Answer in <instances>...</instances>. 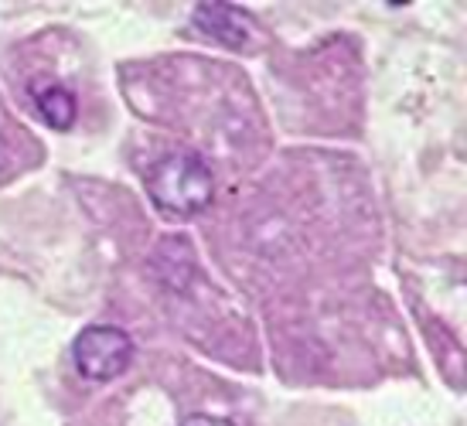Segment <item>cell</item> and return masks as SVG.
I'll use <instances>...</instances> for the list:
<instances>
[{
    "label": "cell",
    "instance_id": "5b68a950",
    "mask_svg": "<svg viewBox=\"0 0 467 426\" xmlns=\"http://www.w3.org/2000/svg\"><path fill=\"white\" fill-rule=\"evenodd\" d=\"M182 426H235L233 420H222V416H205V413H195L188 416Z\"/></svg>",
    "mask_w": 467,
    "mask_h": 426
},
{
    "label": "cell",
    "instance_id": "3957f363",
    "mask_svg": "<svg viewBox=\"0 0 467 426\" xmlns=\"http://www.w3.org/2000/svg\"><path fill=\"white\" fill-rule=\"evenodd\" d=\"M192 21L212 41H222L229 48H246L249 41H253V35H256L253 17L246 11H239L235 4H198Z\"/></svg>",
    "mask_w": 467,
    "mask_h": 426
},
{
    "label": "cell",
    "instance_id": "6da1fadb",
    "mask_svg": "<svg viewBox=\"0 0 467 426\" xmlns=\"http://www.w3.org/2000/svg\"><path fill=\"white\" fill-rule=\"evenodd\" d=\"M147 194L154 205L171 215H195L212 205L215 198V178L212 168L192 151H171L147 171Z\"/></svg>",
    "mask_w": 467,
    "mask_h": 426
},
{
    "label": "cell",
    "instance_id": "277c9868",
    "mask_svg": "<svg viewBox=\"0 0 467 426\" xmlns=\"http://www.w3.org/2000/svg\"><path fill=\"white\" fill-rule=\"evenodd\" d=\"M35 106H38V113L45 117V123L55 130H68L76 123V113H78L76 96H72V89L58 86V82L38 86L35 89Z\"/></svg>",
    "mask_w": 467,
    "mask_h": 426
},
{
    "label": "cell",
    "instance_id": "7a4b0ae2",
    "mask_svg": "<svg viewBox=\"0 0 467 426\" xmlns=\"http://www.w3.org/2000/svg\"><path fill=\"white\" fill-rule=\"evenodd\" d=\"M76 369L92 382H113L130 369L133 338L117 324H92L72 345Z\"/></svg>",
    "mask_w": 467,
    "mask_h": 426
}]
</instances>
